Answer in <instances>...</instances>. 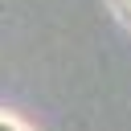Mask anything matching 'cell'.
<instances>
[{"label":"cell","mask_w":131,"mask_h":131,"mask_svg":"<svg viewBox=\"0 0 131 131\" xmlns=\"http://www.w3.org/2000/svg\"><path fill=\"white\" fill-rule=\"evenodd\" d=\"M0 131H25V127H20L12 115H0Z\"/></svg>","instance_id":"cell-1"}]
</instances>
